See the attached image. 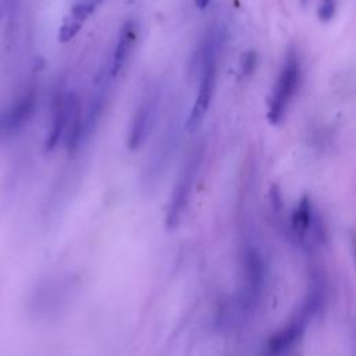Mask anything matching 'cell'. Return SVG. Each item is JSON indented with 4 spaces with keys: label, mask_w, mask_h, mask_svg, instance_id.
<instances>
[{
    "label": "cell",
    "mask_w": 356,
    "mask_h": 356,
    "mask_svg": "<svg viewBox=\"0 0 356 356\" xmlns=\"http://www.w3.org/2000/svg\"><path fill=\"white\" fill-rule=\"evenodd\" d=\"M241 282L231 302L229 318L248 320L261 307L268 289L270 264L261 246L253 239H243L239 252Z\"/></svg>",
    "instance_id": "obj_1"
},
{
    "label": "cell",
    "mask_w": 356,
    "mask_h": 356,
    "mask_svg": "<svg viewBox=\"0 0 356 356\" xmlns=\"http://www.w3.org/2000/svg\"><path fill=\"white\" fill-rule=\"evenodd\" d=\"M328 286L321 273H314L310 277L307 291L302 303L292 313L291 318L268 339L266 356H284L306 332L310 321L320 313L327 300Z\"/></svg>",
    "instance_id": "obj_2"
},
{
    "label": "cell",
    "mask_w": 356,
    "mask_h": 356,
    "mask_svg": "<svg viewBox=\"0 0 356 356\" xmlns=\"http://www.w3.org/2000/svg\"><path fill=\"white\" fill-rule=\"evenodd\" d=\"M206 154L204 142H197L191 153H188L179 175L174 184L170 202L165 210V227L168 229H174L178 227L186 213V209L191 202V196L195 188V182L200 172L203 160Z\"/></svg>",
    "instance_id": "obj_3"
},
{
    "label": "cell",
    "mask_w": 356,
    "mask_h": 356,
    "mask_svg": "<svg viewBox=\"0 0 356 356\" xmlns=\"http://www.w3.org/2000/svg\"><path fill=\"white\" fill-rule=\"evenodd\" d=\"M300 60L296 50L289 49L285 54L281 71L270 93L267 118L273 125H280L289 108V104L300 82Z\"/></svg>",
    "instance_id": "obj_4"
},
{
    "label": "cell",
    "mask_w": 356,
    "mask_h": 356,
    "mask_svg": "<svg viewBox=\"0 0 356 356\" xmlns=\"http://www.w3.org/2000/svg\"><path fill=\"white\" fill-rule=\"evenodd\" d=\"M161 99L163 88L159 83L149 88L142 95L128 125L127 147L129 150H138L150 136L160 113Z\"/></svg>",
    "instance_id": "obj_5"
},
{
    "label": "cell",
    "mask_w": 356,
    "mask_h": 356,
    "mask_svg": "<svg viewBox=\"0 0 356 356\" xmlns=\"http://www.w3.org/2000/svg\"><path fill=\"white\" fill-rule=\"evenodd\" d=\"M179 140V129L177 122H171L165 127L157 146H154L146 167L142 172V188L145 192H152L161 181L168 164L175 153L177 143Z\"/></svg>",
    "instance_id": "obj_6"
},
{
    "label": "cell",
    "mask_w": 356,
    "mask_h": 356,
    "mask_svg": "<svg viewBox=\"0 0 356 356\" xmlns=\"http://www.w3.org/2000/svg\"><path fill=\"white\" fill-rule=\"evenodd\" d=\"M289 228L293 239L305 250H312L324 242L323 222L309 196H303L296 204L291 216Z\"/></svg>",
    "instance_id": "obj_7"
},
{
    "label": "cell",
    "mask_w": 356,
    "mask_h": 356,
    "mask_svg": "<svg viewBox=\"0 0 356 356\" xmlns=\"http://www.w3.org/2000/svg\"><path fill=\"white\" fill-rule=\"evenodd\" d=\"M217 58H211L206 61L199 70V85L196 89L195 102L185 122V128L189 132H195L199 129L210 108L217 81Z\"/></svg>",
    "instance_id": "obj_8"
},
{
    "label": "cell",
    "mask_w": 356,
    "mask_h": 356,
    "mask_svg": "<svg viewBox=\"0 0 356 356\" xmlns=\"http://www.w3.org/2000/svg\"><path fill=\"white\" fill-rule=\"evenodd\" d=\"M110 79H111V76L108 75V71H106V74H103L102 76L99 75V78L95 83V89L88 102V107H86L85 113L82 114L83 140L90 138L96 132L99 122L104 114L107 99H108Z\"/></svg>",
    "instance_id": "obj_9"
},
{
    "label": "cell",
    "mask_w": 356,
    "mask_h": 356,
    "mask_svg": "<svg viewBox=\"0 0 356 356\" xmlns=\"http://www.w3.org/2000/svg\"><path fill=\"white\" fill-rule=\"evenodd\" d=\"M138 39V25L135 19H125L122 25L120 26L117 42L114 46V51L111 56V61L107 67L108 75L111 78L118 76L122 70L125 68L128 60L131 58V54L134 51L135 43Z\"/></svg>",
    "instance_id": "obj_10"
},
{
    "label": "cell",
    "mask_w": 356,
    "mask_h": 356,
    "mask_svg": "<svg viewBox=\"0 0 356 356\" xmlns=\"http://www.w3.org/2000/svg\"><path fill=\"white\" fill-rule=\"evenodd\" d=\"M337 10V0H318L317 17L321 22H328L334 18Z\"/></svg>",
    "instance_id": "obj_11"
},
{
    "label": "cell",
    "mask_w": 356,
    "mask_h": 356,
    "mask_svg": "<svg viewBox=\"0 0 356 356\" xmlns=\"http://www.w3.org/2000/svg\"><path fill=\"white\" fill-rule=\"evenodd\" d=\"M256 60H257V56L254 51H248L246 54H243L242 61H241V70H242L243 75L253 72V70L256 67Z\"/></svg>",
    "instance_id": "obj_12"
},
{
    "label": "cell",
    "mask_w": 356,
    "mask_h": 356,
    "mask_svg": "<svg viewBox=\"0 0 356 356\" xmlns=\"http://www.w3.org/2000/svg\"><path fill=\"white\" fill-rule=\"evenodd\" d=\"M210 1H211V0H195V4H196V7H197L199 10H204V8L209 6Z\"/></svg>",
    "instance_id": "obj_13"
},
{
    "label": "cell",
    "mask_w": 356,
    "mask_h": 356,
    "mask_svg": "<svg viewBox=\"0 0 356 356\" xmlns=\"http://www.w3.org/2000/svg\"><path fill=\"white\" fill-rule=\"evenodd\" d=\"M86 1H88V3H90L95 8H96V6H97L99 3H102V0H86Z\"/></svg>",
    "instance_id": "obj_14"
},
{
    "label": "cell",
    "mask_w": 356,
    "mask_h": 356,
    "mask_svg": "<svg viewBox=\"0 0 356 356\" xmlns=\"http://www.w3.org/2000/svg\"><path fill=\"white\" fill-rule=\"evenodd\" d=\"M299 1H300V3H302V4H303V6H306V4H307V1H309V0H299Z\"/></svg>",
    "instance_id": "obj_15"
}]
</instances>
